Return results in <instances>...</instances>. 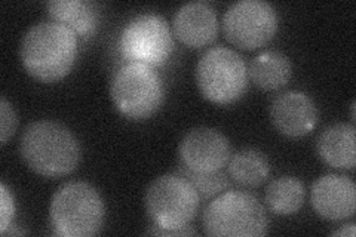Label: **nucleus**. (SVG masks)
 Returning <instances> with one entry per match:
<instances>
[{
    "mask_svg": "<svg viewBox=\"0 0 356 237\" xmlns=\"http://www.w3.org/2000/svg\"><path fill=\"white\" fill-rule=\"evenodd\" d=\"M76 56V33L54 19L31 26L21 39V63L40 82L51 83L69 74Z\"/></svg>",
    "mask_w": 356,
    "mask_h": 237,
    "instance_id": "nucleus-1",
    "label": "nucleus"
},
{
    "mask_svg": "<svg viewBox=\"0 0 356 237\" xmlns=\"http://www.w3.org/2000/svg\"><path fill=\"white\" fill-rule=\"evenodd\" d=\"M21 159L42 177L69 175L79 165L81 145L74 133L55 120H36L26 126L19 140Z\"/></svg>",
    "mask_w": 356,
    "mask_h": 237,
    "instance_id": "nucleus-2",
    "label": "nucleus"
},
{
    "mask_svg": "<svg viewBox=\"0 0 356 237\" xmlns=\"http://www.w3.org/2000/svg\"><path fill=\"white\" fill-rule=\"evenodd\" d=\"M104 202L98 190L83 181H73L55 191L49 218L55 234L61 237H89L103 229Z\"/></svg>",
    "mask_w": 356,
    "mask_h": 237,
    "instance_id": "nucleus-3",
    "label": "nucleus"
},
{
    "mask_svg": "<svg viewBox=\"0 0 356 237\" xmlns=\"http://www.w3.org/2000/svg\"><path fill=\"white\" fill-rule=\"evenodd\" d=\"M204 230L214 237H259L267 234L269 220L261 202L248 191L221 193L204 211Z\"/></svg>",
    "mask_w": 356,
    "mask_h": 237,
    "instance_id": "nucleus-4",
    "label": "nucleus"
},
{
    "mask_svg": "<svg viewBox=\"0 0 356 237\" xmlns=\"http://www.w3.org/2000/svg\"><path fill=\"white\" fill-rule=\"evenodd\" d=\"M200 196L180 174L154 178L146 190L144 206L153 227L180 230L188 227L199 209Z\"/></svg>",
    "mask_w": 356,
    "mask_h": 237,
    "instance_id": "nucleus-5",
    "label": "nucleus"
},
{
    "mask_svg": "<svg viewBox=\"0 0 356 237\" xmlns=\"http://www.w3.org/2000/svg\"><path fill=\"white\" fill-rule=\"evenodd\" d=\"M110 95L120 115L132 120H144L159 110L165 89L153 67L128 63L111 79Z\"/></svg>",
    "mask_w": 356,
    "mask_h": 237,
    "instance_id": "nucleus-6",
    "label": "nucleus"
},
{
    "mask_svg": "<svg viewBox=\"0 0 356 237\" xmlns=\"http://www.w3.org/2000/svg\"><path fill=\"white\" fill-rule=\"evenodd\" d=\"M195 76L199 92L216 104L235 103L248 86V67L243 58L221 44L200 56Z\"/></svg>",
    "mask_w": 356,
    "mask_h": 237,
    "instance_id": "nucleus-7",
    "label": "nucleus"
},
{
    "mask_svg": "<svg viewBox=\"0 0 356 237\" xmlns=\"http://www.w3.org/2000/svg\"><path fill=\"white\" fill-rule=\"evenodd\" d=\"M119 49L129 63L161 65L170 58L174 49L170 24L158 14L136 15L120 33Z\"/></svg>",
    "mask_w": 356,
    "mask_h": 237,
    "instance_id": "nucleus-8",
    "label": "nucleus"
},
{
    "mask_svg": "<svg viewBox=\"0 0 356 237\" xmlns=\"http://www.w3.org/2000/svg\"><path fill=\"white\" fill-rule=\"evenodd\" d=\"M276 9L264 0H239L222 15L226 39L241 49H257L270 42L277 31Z\"/></svg>",
    "mask_w": 356,
    "mask_h": 237,
    "instance_id": "nucleus-9",
    "label": "nucleus"
},
{
    "mask_svg": "<svg viewBox=\"0 0 356 237\" xmlns=\"http://www.w3.org/2000/svg\"><path fill=\"white\" fill-rule=\"evenodd\" d=\"M230 156L232 149L226 135L208 126L191 129L178 145L180 165L196 174L221 171L227 166Z\"/></svg>",
    "mask_w": 356,
    "mask_h": 237,
    "instance_id": "nucleus-10",
    "label": "nucleus"
},
{
    "mask_svg": "<svg viewBox=\"0 0 356 237\" xmlns=\"http://www.w3.org/2000/svg\"><path fill=\"white\" fill-rule=\"evenodd\" d=\"M269 115L273 126L289 138L305 137L318 123L315 101L302 91H285L276 95Z\"/></svg>",
    "mask_w": 356,
    "mask_h": 237,
    "instance_id": "nucleus-11",
    "label": "nucleus"
},
{
    "mask_svg": "<svg viewBox=\"0 0 356 237\" xmlns=\"http://www.w3.org/2000/svg\"><path fill=\"white\" fill-rule=\"evenodd\" d=\"M310 202L321 218L328 221L350 218L356 209V186L349 177L324 175L312 186Z\"/></svg>",
    "mask_w": 356,
    "mask_h": 237,
    "instance_id": "nucleus-12",
    "label": "nucleus"
},
{
    "mask_svg": "<svg viewBox=\"0 0 356 237\" xmlns=\"http://www.w3.org/2000/svg\"><path fill=\"white\" fill-rule=\"evenodd\" d=\"M172 30L186 47L202 48L214 42L218 33L216 9L207 2H188L178 8L172 18Z\"/></svg>",
    "mask_w": 356,
    "mask_h": 237,
    "instance_id": "nucleus-13",
    "label": "nucleus"
},
{
    "mask_svg": "<svg viewBox=\"0 0 356 237\" xmlns=\"http://www.w3.org/2000/svg\"><path fill=\"white\" fill-rule=\"evenodd\" d=\"M316 150L327 165L352 171L356 165L355 126L348 123L327 126L318 137Z\"/></svg>",
    "mask_w": 356,
    "mask_h": 237,
    "instance_id": "nucleus-14",
    "label": "nucleus"
},
{
    "mask_svg": "<svg viewBox=\"0 0 356 237\" xmlns=\"http://www.w3.org/2000/svg\"><path fill=\"white\" fill-rule=\"evenodd\" d=\"M47 9L54 21L61 22L76 35L91 38L99 22L98 5L89 0H51Z\"/></svg>",
    "mask_w": 356,
    "mask_h": 237,
    "instance_id": "nucleus-15",
    "label": "nucleus"
},
{
    "mask_svg": "<svg viewBox=\"0 0 356 237\" xmlns=\"http://www.w3.org/2000/svg\"><path fill=\"white\" fill-rule=\"evenodd\" d=\"M293 65L288 56L277 51H264L250 63L251 82L264 91H277L288 85Z\"/></svg>",
    "mask_w": 356,
    "mask_h": 237,
    "instance_id": "nucleus-16",
    "label": "nucleus"
},
{
    "mask_svg": "<svg viewBox=\"0 0 356 237\" xmlns=\"http://www.w3.org/2000/svg\"><path fill=\"white\" fill-rule=\"evenodd\" d=\"M306 197L305 184L296 177H280L266 190V205L275 215L289 217L302 209Z\"/></svg>",
    "mask_w": 356,
    "mask_h": 237,
    "instance_id": "nucleus-17",
    "label": "nucleus"
},
{
    "mask_svg": "<svg viewBox=\"0 0 356 237\" xmlns=\"http://www.w3.org/2000/svg\"><path fill=\"white\" fill-rule=\"evenodd\" d=\"M229 175L243 187H257L269 177L270 165L263 152L257 149H242L230 156Z\"/></svg>",
    "mask_w": 356,
    "mask_h": 237,
    "instance_id": "nucleus-18",
    "label": "nucleus"
},
{
    "mask_svg": "<svg viewBox=\"0 0 356 237\" xmlns=\"http://www.w3.org/2000/svg\"><path fill=\"white\" fill-rule=\"evenodd\" d=\"M178 174L183 175L187 181L196 188L199 196L202 197H213L221 195L222 191L229 187L227 175L222 172V169L221 171L211 174H196L181 166L178 169Z\"/></svg>",
    "mask_w": 356,
    "mask_h": 237,
    "instance_id": "nucleus-19",
    "label": "nucleus"
},
{
    "mask_svg": "<svg viewBox=\"0 0 356 237\" xmlns=\"http://www.w3.org/2000/svg\"><path fill=\"white\" fill-rule=\"evenodd\" d=\"M17 126V113L13 104L6 99V97H2V101H0V142H2V145H5L8 140L15 133Z\"/></svg>",
    "mask_w": 356,
    "mask_h": 237,
    "instance_id": "nucleus-20",
    "label": "nucleus"
},
{
    "mask_svg": "<svg viewBox=\"0 0 356 237\" xmlns=\"http://www.w3.org/2000/svg\"><path fill=\"white\" fill-rule=\"evenodd\" d=\"M0 195H2V202H0V206H2V213H0V233L5 234L14 222L15 199L14 195L10 193V190L3 183L0 184Z\"/></svg>",
    "mask_w": 356,
    "mask_h": 237,
    "instance_id": "nucleus-21",
    "label": "nucleus"
},
{
    "mask_svg": "<svg viewBox=\"0 0 356 237\" xmlns=\"http://www.w3.org/2000/svg\"><path fill=\"white\" fill-rule=\"evenodd\" d=\"M147 234H154V236H191V234H196V231L192 230L191 227L180 229V230H161V229L153 227L152 230L147 231Z\"/></svg>",
    "mask_w": 356,
    "mask_h": 237,
    "instance_id": "nucleus-22",
    "label": "nucleus"
},
{
    "mask_svg": "<svg viewBox=\"0 0 356 237\" xmlns=\"http://www.w3.org/2000/svg\"><path fill=\"white\" fill-rule=\"evenodd\" d=\"M355 234H356V229L353 222L343 225V227H340L339 230L331 233V236H349V237H355Z\"/></svg>",
    "mask_w": 356,
    "mask_h": 237,
    "instance_id": "nucleus-23",
    "label": "nucleus"
},
{
    "mask_svg": "<svg viewBox=\"0 0 356 237\" xmlns=\"http://www.w3.org/2000/svg\"><path fill=\"white\" fill-rule=\"evenodd\" d=\"M350 116H352V122H355V101H353L352 107H350Z\"/></svg>",
    "mask_w": 356,
    "mask_h": 237,
    "instance_id": "nucleus-24",
    "label": "nucleus"
}]
</instances>
